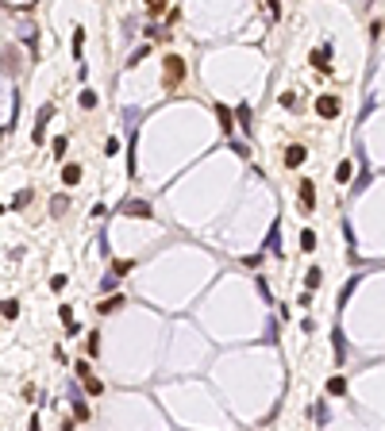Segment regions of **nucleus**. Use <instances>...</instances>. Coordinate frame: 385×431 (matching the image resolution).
Here are the masks:
<instances>
[{
	"label": "nucleus",
	"mask_w": 385,
	"mask_h": 431,
	"mask_svg": "<svg viewBox=\"0 0 385 431\" xmlns=\"http://www.w3.org/2000/svg\"><path fill=\"white\" fill-rule=\"evenodd\" d=\"M85 351H89V354H93V358H96V351H100V335H96V331H93V335H89V343H85Z\"/></svg>",
	"instance_id": "16"
},
{
	"label": "nucleus",
	"mask_w": 385,
	"mask_h": 431,
	"mask_svg": "<svg viewBox=\"0 0 385 431\" xmlns=\"http://www.w3.org/2000/svg\"><path fill=\"white\" fill-rule=\"evenodd\" d=\"M320 277H324L320 270H308V289H316V285H320Z\"/></svg>",
	"instance_id": "21"
},
{
	"label": "nucleus",
	"mask_w": 385,
	"mask_h": 431,
	"mask_svg": "<svg viewBox=\"0 0 385 431\" xmlns=\"http://www.w3.org/2000/svg\"><path fill=\"white\" fill-rule=\"evenodd\" d=\"M81 43H85V31L77 27V31H73V50H77V54H81Z\"/></svg>",
	"instance_id": "22"
},
{
	"label": "nucleus",
	"mask_w": 385,
	"mask_h": 431,
	"mask_svg": "<svg viewBox=\"0 0 385 431\" xmlns=\"http://www.w3.org/2000/svg\"><path fill=\"white\" fill-rule=\"evenodd\" d=\"M335 181H350V162H339V170H335Z\"/></svg>",
	"instance_id": "15"
},
{
	"label": "nucleus",
	"mask_w": 385,
	"mask_h": 431,
	"mask_svg": "<svg viewBox=\"0 0 385 431\" xmlns=\"http://www.w3.org/2000/svg\"><path fill=\"white\" fill-rule=\"evenodd\" d=\"M66 208H70V200H66V197H54L50 200V216H62Z\"/></svg>",
	"instance_id": "13"
},
{
	"label": "nucleus",
	"mask_w": 385,
	"mask_h": 431,
	"mask_svg": "<svg viewBox=\"0 0 385 431\" xmlns=\"http://www.w3.org/2000/svg\"><path fill=\"white\" fill-rule=\"evenodd\" d=\"M166 12H170V8H166V0H150V4H147V16H150V19L166 16Z\"/></svg>",
	"instance_id": "8"
},
{
	"label": "nucleus",
	"mask_w": 385,
	"mask_h": 431,
	"mask_svg": "<svg viewBox=\"0 0 385 431\" xmlns=\"http://www.w3.org/2000/svg\"><path fill=\"white\" fill-rule=\"evenodd\" d=\"M219 123H224V131H231V112L228 108H219Z\"/></svg>",
	"instance_id": "23"
},
{
	"label": "nucleus",
	"mask_w": 385,
	"mask_h": 431,
	"mask_svg": "<svg viewBox=\"0 0 385 431\" xmlns=\"http://www.w3.org/2000/svg\"><path fill=\"white\" fill-rule=\"evenodd\" d=\"M312 66H320V69H327V46H320V50L312 54Z\"/></svg>",
	"instance_id": "14"
},
{
	"label": "nucleus",
	"mask_w": 385,
	"mask_h": 431,
	"mask_svg": "<svg viewBox=\"0 0 385 431\" xmlns=\"http://www.w3.org/2000/svg\"><path fill=\"white\" fill-rule=\"evenodd\" d=\"M116 308H123V293H116V297H108L104 304H100V312H116Z\"/></svg>",
	"instance_id": "11"
},
{
	"label": "nucleus",
	"mask_w": 385,
	"mask_h": 431,
	"mask_svg": "<svg viewBox=\"0 0 385 431\" xmlns=\"http://www.w3.org/2000/svg\"><path fill=\"white\" fill-rule=\"evenodd\" d=\"M239 123H243V127H251V108H246V104H239Z\"/></svg>",
	"instance_id": "20"
},
{
	"label": "nucleus",
	"mask_w": 385,
	"mask_h": 431,
	"mask_svg": "<svg viewBox=\"0 0 385 431\" xmlns=\"http://www.w3.org/2000/svg\"><path fill=\"white\" fill-rule=\"evenodd\" d=\"M0 316H4V319H16L19 316V304L16 301H4V304H0Z\"/></svg>",
	"instance_id": "10"
},
{
	"label": "nucleus",
	"mask_w": 385,
	"mask_h": 431,
	"mask_svg": "<svg viewBox=\"0 0 385 431\" xmlns=\"http://www.w3.org/2000/svg\"><path fill=\"white\" fill-rule=\"evenodd\" d=\"M312 204H316V185L305 181L300 185V208H312Z\"/></svg>",
	"instance_id": "5"
},
{
	"label": "nucleus",
	"mask_w": 385,
	"mask_h": 431,
	"mask_svg": "<svg viewBox=\"0 0 385 431\" xmlns=\"http://www.w3.org/2000/svg\"><path fill=\"white\" fill-rule=\"evenodd\" d=\"M316 112L324 116V120L339 116V96H320V100H316Z\"/></svg>",
	"instance_id": "2"
},
{
	"label": "nucleus",
	"mask_w": 385,
	"mask_h": 431,
	"mask_svg": "<svg viewBox=\"0 0 385 431\" xmlns=\"http://www.w3.org/2000/svg\"><path fill=\"white\" fill-rule=\"evenodd\" d=\"M77 373H81V381H85V393H93V397H96V393L104 389V385H100V381L93 378V373H89V362H77Z\"/></svg>",
	"instance_id": "3"
},
{
	"label": "nucleus",
	"mask_w": 385,
	"mask_h": 431,
	"mask_svg": "<svg viewBox=\"0 0 385 431\" xmlns=\"http://www.w3.org/2000/svg\"><path fill=\"white\" fill-rule=\"evenodd\" d=\"M62 181H66V185H77L81 181V166H62Z\"/></svg>",
	"instance_id": "6"
},
{
	"label": "nucleus",
	"mask_w": 385,
	"mask_h": 431,
	"mask_svg": "<svg viewBox=\"0 0 385 431\" xmlns=\"http://www.w3.org/2000/svg\"><path fill=\"white\" fill-rule=\"evenodd\" d=\"M89 420V405H77L73 408V423H85Z\"/></svg>",
	"instance_id": "18"
},
{
	"label": "nucleus",
	"mask_w": 385,
	"mask_h": 431,
	"mask_svg": "<svg viewBox=\"0 0 385 431\" xmlns=\"http://www.w3.org/2000/svg\"><path fill=\"white\" fill-rule=\"evenodd\" d=\"M327 393H332V397H343V393H347V378H343V373L332 378V381H327Z\"/></svg>",
	"instance_id": "7"
},
{
	"label": "nucleus",
	"mask_w": 385,
	"mask_h": 431,
	"mask_svg": "<svg viewBox=\"0 0 385 431\" xmlns=\"http://www.w3.org/2000/svg\"><path fill=\"white\" fill-rule=\"evenodd\" d=\"M300 247H305V250H316V235L312 231H300Z\"/></svg>",
	"instance_id": "17"
},
{
	"label": "nucleus",
	"mask_w": 385,
	"mask_h": 431,
	"mask_svg": "<svg viewBox=\"0 0 385 431\" xmlns=\"http://www.w3.org/2000/svg\"><path fill=\"white\" fill-rule=\"evenodd\" d=\"M305 158H308V150H305V147H300V143H293V147H289V150H285V166H293V170H297V166H300V162H305Z\"/></svg>",
	"instance_id": "4"
},
{
	"label": "nucleus",
	"mask_w": 385,
	"mask_h": 431,
	"mask_svg": "<svg viewBox=\"0 0 385 431\" xmlns=\"http://www.w3.org/2000/svg\"><path fill=\"white\" fill-rule=\"evenodd\" d=\"M27 431H39V420H35V416H31V423H27Z\"/></svg>",
	"instance_id": "25"
},
{
	"label": "nucleus",
	"mask_w": 385,
	"mask_h": 431,
	"mask_svg": "<svg viewBox=\"0 0 385 431\" xmlns=\"http://www.w3.org/2000/svg\"><path fill=\"white\" fill-rule=\"evenodd\" d=\"M50 289H58V293H62V289H66V274H58V277H50Z\"/></svg>",
	"instance_id": "24"
},
{
	"label": "nucleus",
	"mask_w": 385,
	"mask_h": 431,
	"mask_svg": "<svg viewBox=\"0 0 385 431\" xmlns=\"http://www.w3.org/2000/svg\"><path fill=\"white\" fill-rule=\"evenodd\" d=\"M162 85L166 89H177L185 81V58H177V54H166V58H162Z\"/></svg>",
	"instance_id": "1"
},
{
	"label": "nucleus",
	"mask_w": 385,
	"mask_h": 431,
	"mask_svg": "<svg viewBox=\"0 0 385 431\" xmlns=\"http://www.w3.org/2000/svg\"><path fill=\"white\" fill-rule=\"evenodd\" d=\"M50 150H54V154H58V158L66 154V135H58V139H54V143H50Z\"/></svg>",
	"instance_id": "19"
},
{
	"label": "nucleus",
	"mask_w": 385,
	"mask_h": 431,
	"mask_svg": "<svg viewBox=\"0 0 385 431\" xmlns=\"http://www.w3.org/2000/svg\"><path fill=\"white\" fill-rule=\"evenodd\" d=\"M123 216H143V220H150V208L147 204H123Z\"/></svg>",
	"instance_id": "9"
},
{
	"label": "nucleus",
	"mask_w": 385,
	"mask_h": 431,
	"mask_svg": "<svg viewBox=\"0 0 385 431\" xmlns=\"http://www.w3.org/2000/svg\"><path fill=\"white\" fill-rule=\"evenodd\" d=\"M96 100H100V96H96L93 89H81V108H96Z\"/></svg>",
	"instance_id": "12"
}]
</instances>
